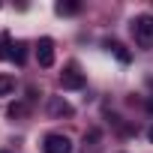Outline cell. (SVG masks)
<instances>
[{
	"instance_id": "cell-12",
	"label": "cell",
	"mask_w": 153,
	"mask_h": 153,
	"mask_svg": "<svg viewBox=\"0 0 153 153\" xmlns=\"http://www.w3.org/2000/svg\"><path fill=\"white\" fill-rule=\"evenodd\" d=\"M147 138H150V141H153V126H150V129H147Z\"/></svg>"
},
{
	"instance_id": "cell-1",
	"label": "cell",
	"mask_w": 153,
	"mask_h": 153,
	"mask_svg": "<svg viewBox=\"0 0 153 153\" xmlns=\"http://www.w3.org/2000/svg\"><path fill=\"white\" fill-rule=\"evenodd\" d=\"M132 39L138 48H153V15H135L132 18Z\"/></svg>"
},
{
	"instance_id": "cell-10",
	"label": "cell",
	"mask_w": 153,
	"mask_h": 153,
	"mask_svg": "<svg viewBox=\"0 0 153 153\" xmlns=\"http://www.w3.org/2000/svg\"><path fill=\"white\" fill-rule=\"evenodd\" d=\"M108 48H111V51H114V54H117V60H120V63H129V51H126V48H123V45H120V42H111V45H108Z\"/></svg>"
},
{
	"instance_id": "cell-11",
	"label": "cell",
	"mask_w": 153,
	"mask_h": 153,
	"mask_svg": "<svg viewBox=\"0 0 153 153\" xmlns=\"http://www.w3.org/2000/svg\"><path fill=\"white\" fill-rule=\"evenodd\" d=\"M15 63H24V45H15V54H12Z\"/></svg>"
},
{
	"instance_id": "cell-4",
	"label": "cell",
	"mask_w": 153,
	"mask_h": 153,
	"mask_svg": "<svg viewBox=\"0 0 153 153\" xmlns=\"http://www.w3.org/2000/svg\"><path fill=\"white\" fill-rule=\"evenodd\" d=\"M36 60H39L42 69H51V66H54V42H51L48 36H42V39L36 42Z\"/></svg>"
},
{
	"instance_id": "cell-3",
	"label": "cell",
	"mask_w": 153,
	"mask_h": 153,
	"mask_svg": "<svg viewBox=\"0 0 153 153\" xmlns=\"http://www.w3.org/2000/svg\"><path fill=\"white\" fill-rule=\"evenodd\" d=\"M42 153H72V141L60 132H51L42 141Z\"/></svg>"
},
{
	"instance_id": "cell-5",
	"label": "cell",
	"mask_w": 153,
	"mask_h": 153,
	"mask_svg": "<svg viewBox=\"0 0 153 153\" xmlns=\"http://www.w3.org/2000/svg\"><path fill=\"white\" fill-rule=\"evenodd\" d=\"M48 111H51L54 117H72V105H69L63 96H54L51 105H48Z\"/></svg>"
},
{
	"instance_id": "cell-2",
	"label": "cell",
	"mask_w": 153,
	"mask_h": 153,
	"mask_svg": "<svg viewBox=\"0 0 153 153\" xmlns=\"http://www.w3.org/2000/svg\"><path fill=\"white\" fill-rule=\"evenodd\" d=\"M60 87H63V90H81V87H84V72L75 66V63H69V66L60 72Z\"/></svg>"
},
{
	"instance_id": "cell-8",
	"label": "cell",
	"mask_w": 153,
	"mask_h": 153,
	"mask_svg": "<svg viewBox=\"0 0 153 153\" xmlns=\"http://www.w3.org/2000/svg\"><path fill=\"white\" fill-rule=\"evenodd\" d=\"M54 9H57V15H75V12H78L81 6H78V3H72V0H69V3H57Z\"/></svg>"
},
{
	"instance_id": "cell-13",
	"label": "cell",
	"mask_w": 153,
	"mask_h": 153,
	"mask_svg": "<svg viewBox=\"0 0 153 153\" xmlns=\"http://www.w3.org/2000/svg\"><path fill=\"white\" fill-rule=\"evenodd\" d=\"M0 153H9V150H0Z\"/></svg>"
},
{
	"instance_id": "cell-6",
	"label": "cell",
	"mask_w": 153,
	"mask_h": 153,
	"mask_svg": "<svg viewBox=\"0 0 153 153\" xmlns=\"http://www.w3.org/2000/svg\"><path fill=\"white\" fill-rule=\"evenodd\" d=\"M12 36L9 33H0V60H12Z\"/></svg>"
},
{
	"instance_id": "cell-7",
	"label": "cell",
	"mask_w": 153,
	"mask_h": 153,
	"mask_svg": "<svg viewBox=\"0 0 153 153\" xmlns=\"http://www.w3.org/2000/svg\"><path fill=\"white\" fill-rule=\"evenodd\" d=\"M15 90V78L12 75H0V96H9Z\"/></svg>"
},
{
	"instance_id": "cell-9",
	"label": "cell",
	"mask_w": 153,
	"mask_h": 153,
	"mask_svg": "<svg viewBox=\"0 0 153 153\" xmlns=\"http://www.w3.org/2000/svg\"><path fill=\"white\" fill-rule=\"evenodd\" d=\"M24 114H27V105H24V102H15V105L6 108V117H12V120H15V117H24Z\"/></svg>"
}]
</instances>
